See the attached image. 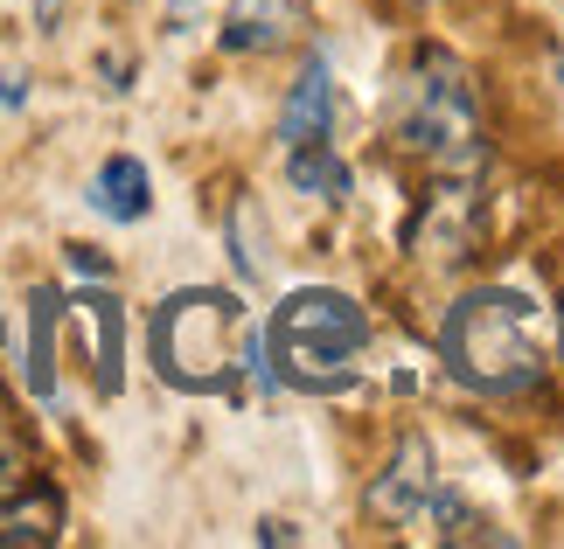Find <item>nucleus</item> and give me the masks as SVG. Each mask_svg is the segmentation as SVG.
<instances>
[{
    "mask_svg": "<svg viewBox=\"0 0 564 549\" xmlns=\"http://www.w3.org/2000/svg\"><path fill=\"white\" fill-rule=\"evenodd\" d=\"M440 355L467 389L481 397H516V389L544 383V334H536V306L509 285H481L446 314L440 327Z\"/></svg>",
    "mask_w": 564,
    "mask_h": 549,
    "instance_id": "1",
    "label": "nucleus"
},
{
    "mask_svg": "<svg viewBox=\"0 0 564 549\" xmlns=\"http://www.w3.org/2000/svg\"><path fill=\"white\" fill-rule=\"evenodd\" d=\"M390 146L425 174H481V98H474L467 63L425 50L398 84V112H390Z\"/></svg>",
    "mask_w": 564,
    "mask_h": 549,
    "instance_id": "2",
    "label": "nucleus"
},
{
    "mask_svg": "<svg viewBox=\"0 0 564 549\" xmlns=\"http://www.w3.org/2000/svg\"><path fill=\"white\" fill-rule=\"evenodd\" d=\"M251 320L237 293L224 285H188V293L161 299L154 306V327H147V348H154V369L167 389H188V397H203V389H230L237 369L251 355Z\"/></svg>",
    "mask_w": 564,
    "mask_h": 549,
    "instance_id": "3",
    "label": "nucleus"
},
{
    "mask_svg": "<svg viewBox=\"0 0 564 549\" xmlns=\"http://www.w3.org/2000/svg\"><path fill=\"white\" fill-rule=\"evenodd\" d=\"M362 348H370V314H362L349 293H335V285H314V293H293L272 314L265 369L293 389L335 397V389L356 383Z\"/></svg>",
    "mask_w": 564,
    "mask_h": 549,
    "instance_id": "4",
    "label": "nucleus"
},
{
    "mask_svg": "<svg viewBox=\"0 0 564 549\" xmlns=\"http://www.w3.org/2000/svg\"><path fill=\"white\" fill-rule=\"evenodd\" d=\"M432 487H440V480H432V446L411 431L404 446H398V459H390V473L370 487V515L377 521H419Z\"/></svg>",
    "mask_w": 564,
    "mask_h": 549,
    "instance_id": "5",
    "label": "nucleus"
},
{
    "mask_svg": "<svg viewBox=\"0 0 564 549\" xmlns=\"http://www.w3.org/2000/svg\"><path fill=\"white\" fill-rule=\"evenodd\" d=\"M63 536V494L50 480H21V487L0 501V549H42Z\"/></svg>",
    "mask_w": 564,
    "mask_h": 549,
    "instance_id": "6",
    "label": "nucleus"
},
{
    "mask_svg": "<svg viewBox=\"0 0 564 549\" xmlns=\"http://www.w3.org/2000/svg\"><path fill=\"white\" fill-rule=\"evenodd\" d=\"M335 133V77H328V63H307L293 84V98H286V112H279V146H314V140H328Z\"/></svg>",
    "mask_w": 564,
    "mask_h": 549,
    "instance_id": "7",
    "label": "nucleus"
},
{
    "mask_svg": "<svg viewBox=\"0 0 564 549\" xmlns=\"http://www.w3.org/2000/svg\"><path fill=\"white\" fill-rule=\"evenodd\" d=\"M300 0H237V8L224 14V50L245 56V50H279L293 29H300Z\"/></svg>",
    "mask_w": 564,
    "mask_h": 549,
    "instance_id": "8",
    "label": "nucleus"
},
{
    "mask_svg": "<svg viewBox=\"0 0 564 549\" xmlns=\"http://www.w3.org/2000/svg\"><path fill=\"white\" fill-rule=\"evenodd\" d=\"M91 209L105 216V223H140V216L154 209L147 161H133V153H112V161L98 167V182H91Z\"/></svg>",
    "mask_w": 564,
    "mask_h": 549,
    "instance_id": "9",
    "label": "nucleus"
},
{
    "mask_svg": "<svg viewBox=\"0 0 564 549\" xmlns=\"http://www.w3.org/2000/svg\"><path fill=\"white\" fill-rule=\"evenodd\" d=\"M77 314L98 334V389H105V397H119V383H126V314H119V299L112 293H84Z\"/></svg>",
    "mask_w": 564,
    "mask_h": 549,
    "instance_id": "10",
    "label": "nucleus"
},
{
    "mask_svg": "<svg viewBox=\"0 0 564 549\" xmlns=\"http://www.w3.org/2000/svg\"><path fill=\"white\" fill-rule=\"evenodd\" d=\"M56 306L63 299L50 293V285L29 299V389H35L42 404L56 397Z\"/></svg>",
    "mask_w": 564,
    "mask_h": 549,
    "instance_id": "11",
    "label": "nucleus"
},
{
    "mask_svg": "<svg viewBox=\"0 0 564 549\" xmlns=\"http://www.w3.org/2000/svg\"><path fill=\"white\" fill-rule=\"evenodd\" d=\"M286 174H293V188H300V195H321V202H341V195L356 188V174L335 161V146H328V140L293 146V153H286Z\"/></svg>",
    "mask_w": 564,
    "mask_h": 549,
    "instance_id": "12",
    "label": "nucleus"
},
{
    "mask_svg": "<svg viewBox=\"0 0 564 549\" xmlns=\"http://www.w3.org/2000/svg\"><path fill=\"white\" fill-rule=\"evenodd\" d=\"M63 257H70V272H84V278H112V265H105V257H98L91 244H70Z\"/></svg>",
    "mask_w": 564,
    "mask_h": 549,
    "instance_id": "13",
    "label": "nucleus"
},
{
    "mask_svg": "<svg viewBox=\"0 0 564 549\" xmlns=\"http://www.w3.org/2000/svg\"><path fill=\"white\" fill-rule=\"evenodd\" d=\"M258 542H300L293 521H258Z\"/></svg>",
    "mask_w": 564,
    "mask_h": 549,
    "instance_id": "14",
    "label": "nucleus"
},
{
    "mask_svg": "<svg viewBox=\"0 0 564 549\" xmlns=\"http://www.w3.org/2000/svg\"><path fill=\"white\" fill-rule=\"evenodd\" d=\"M21 98H29V77H21V70L0 77V105H21Z\"/></svg>",
    "mask_w": 564,
    "mask_h": 549,
    "instance_id": "15",
    "label": "nucleus"
},
{
    "mask_svg": "<svg viewBox=\"0 0 564 549\" xmlns=\"http://www.w3.org/2000/svg\"><path fill=\"white\" fill-rule=\"evenodd\" d=\"M557 362H564V314H557Z\"/></svg>",
    "mask_w": 564,
    "mask_h": 549,
    "instance_id": "16",
    "label": "nucleus"
},
{
    "mask_svg": "<svg viewBox=\"0 0 564 549\" xmlns=\"http://www.w3.org/2000/svg\"><path fill=\"white\" fill-rule=\"evenodd\" d=\"M557 84H564V56H557Z\"/></svg>",
    "mask_w": 564,
    "mask_h": 549,
    "instance_id": "17",
    "label": "nucleus"
},
{
    "mask_svg": "<svg viewBox=\"0 0 564 549\" xmlns=\"http://www.w3.org/2000/svg\"><path fill=\"white\" fill-rule=\"evenodd\" d=\"M0 341H8V320H0Z\"/></svg>",
    "mask_w": 564,
    "mask_h": 549,
    "instance_id": "18",
    "label": "nucleus"
}]
</instances>
